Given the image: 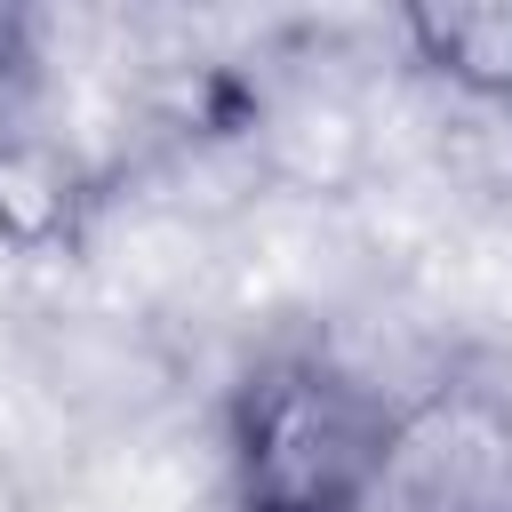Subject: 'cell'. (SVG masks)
I'll return each instance as SVG.
<instances>
[{"mask_svg": "<svg viewBox=\"0 0 512 512\" xmlns=\"http://www.w3.org/2000/svg\"><path fill=\"white\" fill-rule=\"evenodd\" d=\"M240 512H272V504H240Z\"/></svg>", "mask_w": 512, "mask_h": 512, "instance_id": "8992f818", "label": "cell"}, {"mask_svg": "<svg viewBox=\"0 0 512 512\" xmlns=\"http://www.w3.org/2000/svg\"><path fill=\"white\" fill-rule=\"evenodd\" d=\"M400 400L336 352H272L232 384L224 464L240 504L272 512H368Z\"/></svg>", "mask_w": 512, "mask_h": 512, "instance_id": "6da1fadb", "label": "cell"}, {"mask_svg": "<svg viewBox=\"0 0 512 512\" xmlns=\"http://www.w3.org/2000/svg\"><path fill=\"white\" fill-rule=\"evenodd\" d=\"M368 512H512V408L480 384L400 400Z\"/></svg>", "mask_w": 512, "mask_h": 512, "instance_id": "7a4b0ae2", "label": "cell"}, {"mask_svg": "<svg viewBox=\"0 0 512 512\" xmlns=\"http://www.w3.org/2000/svg\"><path fill=\"white\" fill-rule=\"evenodd\" d=\"M88 168L72 144L40 136V128H0V240L24 256L72 248L88 224Z\"/></svg>", "mask_w": 512, "mask_h": 512, "instance_id": "277c9868", "label": "cell"}, {"mask_svg": "<svg viewBox=\"0 0 512 512\" xmlns=\"http://www.w3.org/2000/svg\"><path fill=\"white\" fill-rule=\"evenodd\" d=\"M400 48L448 96L512 112V0H424V8H400Z\"/></svg>", "mask_w": 512, "mask_h": 512, "instance_id": "3957f363", "label": "cell"}, {"mask_svg": "<svg viewBox=\"0 0 512 512\" xmlns=\"http://www.w3.org/2000/svg\"><path fill=\"white\" fill-rule=\"evenodd\" d=\"M40 80V16L0 0V104H16Z\"/></svg>", "mask_w": 512, "mask_h": 512, "instance_id": "5b68a950", "label": "cell"}]
</instances>
